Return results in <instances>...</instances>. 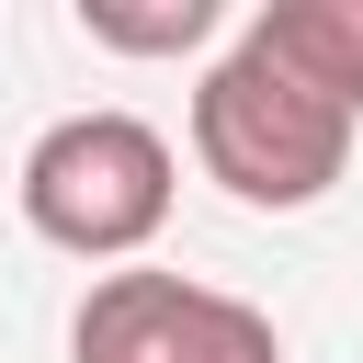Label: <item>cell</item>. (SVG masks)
Returning <instances> with one entry per match:
<instances>
[{"instance_id":"obj_1","label":"cell","mask_w":363,"mask_h":363,"mask_svg":"<svg viewBox=\"0 0 363 363\" xmlns=\"http://www.w3.org/2000/svg\"><path fill=\"white\" fill-rule=\"evenodd\" d=\"M352 136H363V113H340L329 91H306L295 68H272L250 34L193 79V159H204L216 193H238L261 216L318 204L352 170Z\"/></svg>"},{"instance_id":"obj_2","label":"cell","mask_w":363,"mask_h":363,"mask_svg":"<svg viewBox=\"0 0 363 363\" xmlns=\"http://www.w3.org/2000/svg\"><path fill=\"white\" fill-rule=\"evenodd\" d=\"M170 182H182L170 136L147 113L91 102V113H57L23 147V227L68 261H136L170 227Z\"/></svg>"},{"instance_id":"obj_3","label":"cell","mask_w":363,"mask_h":363,"mask_svg":"<svg viewBox=\"0 0 363 363\" xmlns=\"http://www.w3.org/2000/svg\"><path fill=\"white\" fill-rule=\"evenodd\" d=\"M68 363H284V329L250 295H216L193 272H102L68 318Z\"/></svg>"},{"instance_id":"obj_4","label":"cell","mask_w":363,"mask_h":363,"mask_svg":"<svg viewBox=\"0 0 363 363\" xmlns=\"http://www.w3.org/2000/svg\"><path fill=\"white\" fill-rule=\"evenodd\" d=\"M250 45L272 68H295L306 91H329L340 113H363V0H261Z\"/></svg>"},{"instance_id":"obj_5","label":"cell","mask_w":363,"mask_h":363,"mask_svg":"<svg viewBox=\"0 0 363 363\" xmlns=\"http://www.w3.org/2000/svg\"><path fill=\"white\" fill-rule=\"evenodd\" d=\"M79 34L113 57H193L216 34V0H79Z\"/></svg>"}]
</instances>
